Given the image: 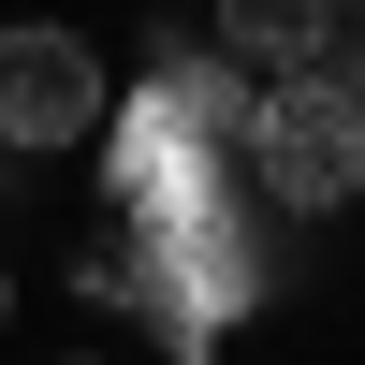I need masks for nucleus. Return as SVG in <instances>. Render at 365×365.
<instances>
[{
  "instance_id": "0eeeda50",
  "label": "nucleus",
  "mask_w": 365,
  "mask_h": 365,
  "mask_svg": "<svg viewBox=\"0 0 365 365\" xmlns=\"http://www.w3.org/2000/svg\"><path fill=\"white\" fill-rule=\"evenodd\" d=\"M336 15H351V0H336Z\"/></svg>"
},
{
  "instance_id": "20e7f679",
  "label": "nucleus",
  "mask_w": 365,
  "mask_h": 365,
  "mask_svg": "<svg viewBox=\"0 0 365 365\" xmlns=\"http://www.w3.org/2000/svg\"><path fill=\"white\" fill-rule=\"evenodd\" d=\"M336 88H351V103H365V44H351V73H336Z\"/></svg>"
},
{
  "instance_id": "f03ea898",
  "label": "nucleus",
  "mask_w": 365,
  "mask_h": 365,
  "mask_svg": "<svg viewBox=\"0 0 365 365\" xmlns=\"http://www.w3.org/2000/svg\"><path fill=\"white\" fill-rule=\"evenodd\" d=\"M88 132H103V58L58 15H15L0 29V146H88Z\"/></svg>"
},
{
  "instance_id": "39448f33",
  "label": "nucleus",
  "mask_w": 365,
  "mask_h": 365,
  "mask_svg": "<svg viewBox=\"0 0 365 365\" xmlns=\"http://www.w3.org/2000/svg\"><path fill=\"white\" fill-rule=\"evenodd\" d=\"M0 322H15V278H0Z\"/></svg>"
},
{
  "instance_id": "423d86ee",
  "label": "nucleus",
  "mask_w": 365,
  "mask_h": 365,
  "mask_svg": "<svg viewBox=\"0 0 365 365\" xmlns=\"http://www.w3.org/2000/svg\"><path fill=\"white\" fill-rule=\"evenodd\" d=\"M58 365H88V351H58Z\"/></svg>"
},
{
  "instance_id": "f257e3e1",
  "label": "nucleus",
  "mask_w": 365,
  "mask_h": 365,
  "mask_svg": "<svg viewBox=\"0 0 365 365\" xmlns=\"http://www.w3.org/2000/svg\"><path fill=\"white\" fill-rule=\"evenodd\" d=\"M249 175L292 205V220H336V205L365 190V103L336 73H263L249 103Z\"/></svg>"
},
{
  "instance_id": "7ed1b4c3",
  "label": "nucleus",
  "mask_w": 365,
  "mask_h": 365,
  "mask_svg": "<svg viewBox=\"0 0 365 365\" xmlns=\"http://www.w3.org/2000/svg\"><path fill=\"white\" fill-rule=\"evenodd\" d=\"M220 58L234 73H322L336 58V0H220Z\"/></svg>"
}]
</instances>
